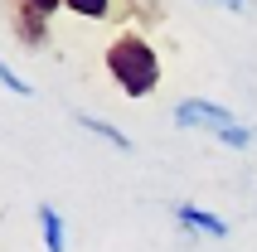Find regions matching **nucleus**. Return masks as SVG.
Returning <instances> with one entry per match:
<instances>
[{"instance_id":"6","label":"nucleus","mask_w":257,"mask_h":252,"mask_svg":"<svg viewBox=\"0 0 257 252\" xmlns=\"http://www.w3.org/2000/svg\"><path fill=\"white\" fill-rule=\"evenodd\" d=\"M73 121L83 126V131H92V136H102V141H112L116 151H131V136H126V131H116L112 121H97V116H87V112H78V116H73Z\"/></svg>"},{"instance_id":"2","label":"nucleus","mask_w":257,"mask_h":252,"mask_svg":"<svg viewBox=\"0 0 257 252\" xmlns=\"http://www.w3.org/2000/svg\"><path fill=\"white\" fill-rule=\"evenodd\" d=\"M175 121H180V126H194V131H214L218 141H228V146H238V151L252 141L247 126H238L223 107H214V102H204V97H185L180 107H175Z\"/></svg>"},{"instance_id":"5","label":"nucleus","mask_w":257,"mask_h":252,"mask_svg":"<svg viewBox=\"0 0 257 252\" xmlns=\"http://www.w3.org/2000/svg\"><path fill=\"white\" fill-rule=\"evenodd\" d=\"M39 233H44V252H63L68 228H63V218H58L54 204H39Z\"/></svg>"},{"instance_id":"3","label":"nucleus","mask_w":257,"mask_h":252,"mask_svg":"<svg viewBox=\"0 0 257 252\" xmlns=\"http://www.w3.org/2000/svg\"><path fill=\"white\" fill-rule=\"evenodd\" d=\"M58 5L63 0H15V29H20V39L29 49H39L49 39V20H54Z\"/></svg>"},{"instance_id":"4","label":"nucleus","mask_w":257,"mask_h":252,"mask_svg":"<svg viewBox=\"0 0 257 252\" xmlns=\"http://www.w3.org/2000/svg\"><path fill=\"white\" fill-rule=\"evenodd\" d=\"M175 218L185 228H199V233H209V238H228V223L218 218V213H209V209H194V204H180L175 209Z\"/></svg>"},{"instance_id":"9","label":"nucleus","mask_w":257,"mask_h":252,"mask_svg":"<svg viewBox=\"0 0 257 252\" xmlns=\"http://www.w3.org/2000/svg\"><path fill=\"white\" fill-rule=\"evenodd\" d=\"M218 5H228V10H247L243 0H218Z\"/></svg>"},{"instance_id":"8","label":"nucleus","mask_w":257,"mask_h":252,"mask_svg":"<svg viewBox=\"0 0 257 252\" xmlns=\"http://www.w3.org/2000/svg\"><path fill=\"white\" fill-rule=\"evenodd\" d=\"M0 83L10 87V92H20V97H29V83H20V73H15V68H5V73H0Z\"/></svg>"},{"instance_id":"7","label":"nucleus","mask_w":257,"mask_h":252,"mask_svg":"<svg viewBox=\"0 0 257 252\" xmlns=\"http://www.w3.org/2000/svg\"><path fill=\"white\" fill-rule=\"evenodd\" d=\"M73 15H83V20H102V15L112 10V0H63Z\"/></svg>"},{"instance_id":"1","label":"nucleus","mask_w":257,"mask_h":252,"mask_svg":"<svg viewBox=\"0 0 257 252\" xmlns=\"http://www.w3.org/2000/svg\"><path fill=\"white\" fill-rule=\"evenodd\" d=\"M107 68H112V78L121 83L126 97H151L160 83V58L141 34H121V39L107 44Z\"/></svg>"}]
</instances>
